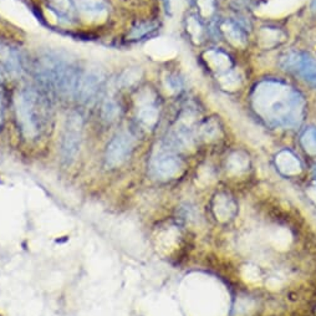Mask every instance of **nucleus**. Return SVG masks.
Instances as JSON below:
<instances>
[{"label":"nucleus","instance_id":"1","mask_svg":"<svg viewBox=\"0 0 316 316\" xmlns=\"http://www.w3.org/2000/svg\"><path fill=\"white\" fill-rule=\"evenodd\" d=\"M253 106L269 125L283 129L299 126L304 112L300 93L276 81H264L255 87Z\"/></svg>","mask_w":316,"mask_h":316},{"label":"nucleus","instance_id":"2","mask_svg":"<svg viewBox=\"0 0 316 316\" xmlns=\"http://www.w3.org/2000/svg\"><path fill=\"white\" fill-rule=\"evenodd\" d=\"M39 75L41 80L56 88L59 92L69 95L76 92L79 76L74 65L59 54H48L39 62Z\"/></svg>","mask_w":316,"mask_h":316},{"label":"nucleus","instance_id":"3","mask_svg":"<svg viewBox=\"0 0 316 316\" xmlns=\"http://www.w3.org/2000/svg\"><path fill=\"white\" fill-rule=\"evenodd\" d=\"M15 111L23 133L33 138L39 131V102L38 96L31 91H22L15 96Z\"/></svg>","mask_w":316,"mask_h":316},{"label":"nucleus","instance_id":"4","mask_svg":"<svg viewBox=\"0 0 316 316\" xmlns=\"http://www.w3.org/2000/svg\"><path fill=\"white\" fill-rule=\"evenodd\" d=\"M82 143V119L77 112H71L66 117L61 138V158L70 166L80 155Z\"/></svg>","mask_w":316,"mask_h":316},{"label":"nucleus","instance_id":"5","mask_svg":"<svg viewBox=\"0 0 316 316\" xmlns=\"http://www.w3.org/2000/svg\"><path fill=\"white\" fill-rule=\"evenodd\" d=\"M182 171V159L164 148H158L151 159V172L158 179H172L179 176Z\"/></svg>","mask_w":316,"mask_h":316},{"label":"nucleus","instance_id":"6","mask_svg":"<svg viewBox=\"0 0 316 316\" xmlns=\"http://www.w3.org/2000/svg\"><path fill=\"white\" fill-rule=\"evenodd\" d=\"M280 66L316 86V61L309 54L290 53L281 57Z\"/></svg>","mask_w":316,"mask_h":316},{"label":"nucleus","instance_id":"7","mask_svg":"<svg viewBox=\"0 0 316 316\" xmlns=\"http://www.w3.org/2000/svg\"><path fill=\"white\" fill-rule=\"evenodd\" d=\"M105 81V74L98 67H91L80 77L76 87V95L85 105H90L97 97Z\"/></svg>","mask_w":316,"mask_h":316},{"label":"nucleus","instance_id":"8","mask_svg":"<svg viewBox=\"0 0 316 316\" xmlns=\"http://www.w3.org/2000/svg\"><path fill=\"white\" fill-rule=\"evenodd\" d=\"M135 140L130 133L122 132L111 140L106 148V164L111 168L121 166L131 156Z\"/></svg>","mask_w":316,"mask_h":316},{"label":"nucleus","instance_id":"9","mask_svg":"<svg viewBox=\"0 0 316 316\" xmlns=\"http://www.w3.org/2000/svg\"><path fill=\"white\" fill-rule=\"evenodd\" d=\"M138 120L146 129H153L158 121V110L155 106V95L152 91L145 90L137 96Z\"/></svg>","mask_w":316,"mask_h":316},{"label":"nucleus","instance_id":"10","mask_svg":"<svg viewBox=\"0 0 316 316\" xmlns=\"http://www.w3.org/2000/svg\"><path fill=\"white\" fill-rule=\"evenodd\" d=\"M301 4L302 0H268L257 13L266 17H283L294 12Z\"/></svg>","mask_w":316,"mask_h":316},{"label":"nucleus","instance_id":"11","mask_svg":"<svg viewBox=\"0 0 316 316\" xmlns=\"http://www.w3.org/2000/svg\"><path fill=\"white\" fill-rule=\"evenodd\" d=\"M213 212L218 221L227 222L233 218L234 214H236L237 204L233 198L222 193V194H218L214 198Z\"/></svg>","mask_w":316,"mask_h":316},{"label":"nucleus","instance_id":"12","mask_svg":"<svg viewBox=\"0 0 316 316\" xmlns=\"http://www.w3.org/2000/svg\"><path fill=\"white\" fill-rule=\"evenodd\" d=\"M275 164L285 176H296L301 172V163L290 151H281L276 155Z\"/></svg>","mask_w":316,"mask_h":316},{"label":"nucleus","instance_id":"13","mask_svg":"<svg viewBox=\"0 0 316 316\" xmlns=\"http://www.w3.org/2000/svg\"><path fill=\"white\" fill-rule=\"evenodd\" d=\"M0 62L10 74L17 75L22 71V62H20L19 54L14 49L0 45Z\"/></svg>","mask_w":316,"mask_h":316},{"label":"nucleus","instance_id":"14","mask_svg":"<svg viewBox=\"0 0 316 316\" xmlns=\"http://www.w3.org/2000/svg\"><path fill=\"white\" fill-rule=\"evenodd\" d=\"M249 163V156L245 152H242V151H237V152L232 153L227 159V169L231 174L239 176V174H243L248 171Z\"/></svg>","mask_w":316,"mask_h":316},{"label":"nucleus","instance_id":"15","mask_svg":"<svg viewBox=\"0 0 316 316\" xmlns=\"http://www.w3.org/2000/svg\"><path fill=\"white\" fill-rule=\"evenodd\" d=\"M75 4L86 17L97 18L106 14L107 5L105 0H75Z\"/></svg>","mask_w":316,"mask_h":316},{"label":"nucleus","instance_id":"16","mask_svg":"<svg viewBox=\"0 0 316 316\" xmlns=\"http://www.w3.org/2000/svg\"><path fill=\"white\" fill-rule=\"evenodd\" d=\"M222 31L226 35L227 40L236 48H244L247 45V36L244 31L232 22H224L222 24Z\"/></svg>","mask_w":316,"mask_h":316},{"label":"nucleus","instance_id":"17","mask_svg":"<svg viewBox=\"0 0 316 316\" xmlns=\"http://www.w3.org/2000/svg\"><path fill=\"white\" fill-rule=\"evenodd\" d=\"M205 60H207L208 65L214 70V71L218 72H227L231 69V60H229L228 55L221 53V51L217 50H209L204 54Z\"/></svg>","mask_w":316,"mask_h":316},{"label":"nucleus","instance_id":"18","mask_svg":"<svg viewBox=\"0 0 316 316\" xmlns=\"http://www.w3.org/2000/svg\"><path fill=\"white\" fill-rule=\"evenodd\" d=\"M271 245L279 250L288 249L292 242V236L288 228H276L269 234Z\"/></svg>","mask_w":316,"mask_h":316},{"label":"nucleus","instance_id":"19","mask_svg":"<svg viewBox=\"0 0 316 316\" xmlns=\"http://www.w3.org/2000/svg\"><path fill=\"white\" fill-rule=\"evenodd\" d=\"M285 39L284 33L278 29L264 28L259 33V43L263 48H271Z\"/></svg>","mask_w":316,"mask_h":316},{"label":"nucleus","instance_id":"20","mask_svg":"<svg viewBox=\"0 0 316 316\" xmlns=\"http://www.w3.org/2000/svg\"><path fill=\"white\" fill-rule=\"evenodd\" d=\"M219 82H221L222 87L226 88V90L234 91L240 86V77L236 71L229 70V71L224 72V74L221 75V77H219Z\"/></svg>","mask_w":316,"mask_h":316},{"label":"nucleus","instance_id":"21","mask_svg":"<svg viewBox=\"0 0 316 316\" xmlns=\"http://www.w3.org/2000/svg\"><path fill=\"white\" fill-rule=\"evenodd\" d=\"M301 145L309 155H316V129L310 127L301 136Z\"/></svg>","mask_w":316,"mask_h":316},{"label":"nucleus","instance_id":"22","mask_svg":"<svg viewBox=\"0 0 316 316\" xmlns=\"http://www.w3.org/2000/svg\"><path fill=\"white\" fill-rule=\"evenodd\" d=\"M120 115V107L117 105V102L112 98H107L103 102L102 106V117L106 121L112 122L114 120H116V117Z\"/></svg>","mask_w":316,"mask_h":316},{"label":"nucleus","instance_id":"23","mask_svg":"<svg viewBox=\"0 0 316 316\" xmlns=\"http://www.w3.org/2000/svg\"><path fill=\"white\" fill-rule=\"evenodd\" d=\"M200 133L205 140H214L219 136V125L216 120H209L200 127Z\"/></svg>","mask_w":316,"mask_h":316},{"label":"nucleus","instance_id":"24","mask_svg":"<svg viewBox=\"0 0 316 316\" xmlns=\"http://www.w3.org/2000/svg\"><path fill=\"white\" fill-rule=\"evenodd\" d=\"M242 276L248 283H258L262 279L260 270L255 265H245L242 269Z\"/></svg>","mask_w":316,"mask_h":316},{"label":"nucleus","instance_id":"25","mask_svg":"<svg viewBox=\"0 0 316 316\" xmlns=\"http://www.w3.org/2000/svg\"><path fill=\"white\" fill-rule=\"evenodd\" d=\"M141 77V70L137 67H133V69H129L125 71V74L122 75L121 82L124 86H131L135 82H137Z\"/></svg>","mask_w":316,"mask_h":316},{"label":"nucleus","instance_id":"26","mask_svg":"<svg viewBox=\"0 0 316 316\" xmlns=\"http://www.w3.org/2000/svg\"><path fill=\"white\" fill-rule=\"evenodd\" d=\"M254 310V302L249 299H242L237 304L236 307V315L237 316H247L252 314Z\"/></svg>","mask_w":316,"mask_h":316},{"label":"nucleus","instance_id":"27","mask_svg":"<svg viewBox=\"0 0 316 316\" xmlns=\"http://www.w3.org/2000/svg\"><path fill=\"white\" fill-rule=\"evenodd\" d=\"M164 85H166L167 90L172 93L178 92L182 87L181 80H179L177 76H174V75H168V76L164 79Z\"/></svg>","mask_w":316,"mask_h":316},{"label":"nucleus","instance_id":"28","mask_svg":"<svg viewBox=\"0 0 316 316\" xmlns=\"http://www.w3.org/2000/svg\"><path fill=\"white\" fill-rule=\"evenodd\" d=\"M188 31H189L190 35L193 36V39L195 41L199 40L200 35H202V27H200V24L194 18H189L188 19Z\"/></svg>","mask_w":316,"mask_h":316},{"label":"nucleus","instance_id":"29","mask_svg":"<svg viewBox=\"0 0 316 316\" xmlns=\"http://www.w3.org/2000/svg\"><path fill=\"white\" fill-rule=\"evenodd\" d=\"M203 17H210L214 12V0H198Z\"/></svg>","mask_w":316,"mask_h":316},{"label":"nucleus","instance_id":"30","mask_svg":"<svg viewBox=\"0 0 316 316\" xmlns=\"http://www.w3.org/2000/svg\"><path fill=\"white\" fill-rule=\"evenodd\" d=\"M266 286L271 290H276L281 288V281L278 280L276 278H270L268 281H266Z\"/></svg>","mask_w":316,"mask_h":316},{"label":"nucleus","instance_id":"31","mask_svg":"<svg viewBox=\"0 0 316 316\" xmlns=\"http://www.w3.org/2000/svg\"><path fill=\"white\" fill-rule=\"evenodd\" d=\"M151 30V25H145V27L143 28H141L140 27V29H135V30H133V34H132V36L133 38H140V36H142V35H145L146 33H148V31Z\"/></svg>","mask_w":316,"mask_h":316},{"label":"nucleus","instance_id":"32","mask_svg":"<svg viewBox=\"0 0 316 316\" xmlns=\"http://www.w3.org/2000/svg\"><path fill=\"white\" fill-rule=\"evenodd\" d=\"M306 193H307V195H309L310 199H311L312 202L316 204V187H310L309 189L306 190Z\"/></svg>","mask_w":316,"mask_h":316},{"label":"nucleus","instance_id":"33","mask_svg":"<svg viewBox=\"0 0 316 316\" xmlns=\"http://www.w3.org/2000/svg\"><path fill=\"white\" fill-rule=\"evenodd\" d=\"M0 122H2V96H0Z\"/></svg>","mask_w":316,"mask_h":316},{"label":"nucleus","instance_id":"34","mask_svg":"<svg viewBox=\"0 0 316 316\" xmlns=\"http://www.w3.org/2000/svg\"><path fill=\"white\" fill-rule=\"evenodd\" d=\"M312 7H314V9H316V0H312Z\"/></svg>","mask_w":316,"mask_h":316},{"label":"nucleus","instance_id":"35","mask_svg":"<svg viewBox=\"0 0 316 316\" xmlns=\"http://www.w3.org/2000/svg\"><path fill=\"white\" fill-rule=\"evenodd\" d=\"M315 176H316V167H315Z\"/></svg>","mask_w":316,"mask_h":316}]
</instances>
